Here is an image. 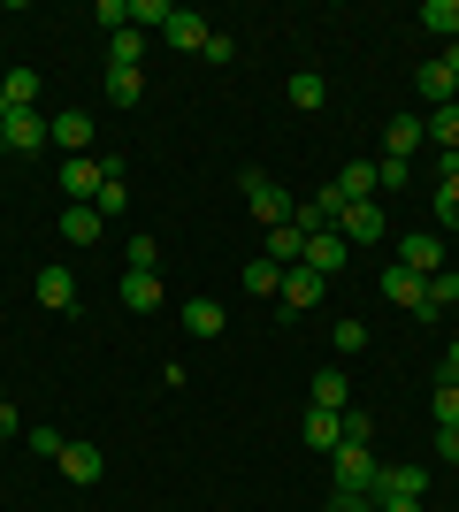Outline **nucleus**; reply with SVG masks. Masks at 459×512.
<instances>
[{
  "mask_svg": "<svg viewBox=\"0 0 459 512\" xmlns=\"http://www.w3.org/2000/svg\"><path fill=\"white\" fill-rule=\"evenodd\" d=\"M207 31H215V23L199 16V8H169V31H161V39L184 46V54H199V46H207Z\"/></svg>",
  "mask_w": 459,
  "mask_h": 512,
  "instance_id": "4468645a",
  "label": "nucleus"
},
{
  "mask_svg": "<svg viewBox=\"0 0 459 512\" xmlns=\"http://www.w3.org/2000/svg\"><path fill=\"white\" fill-rule=\"evenodd\" d=\"M184 329H192V337H222V329H230V314H222L215 299H184Z\"/></svg>",
  "mask_w": 459,
  "mask_h": 512,
  "instance_id": "5701e85b",
  "label": "nucleus"
},
{
  "mask_svg": "<svg viewBox=\"0 0 459 512\" xmlns=\"http://www.w3.org/2000/svg\"><path fill=\"white\" fill-rule=\"evenodd\" d=\"M0 153H8V138H0Z\"/></svg>",
  "mask_w": 459,
  "mask_h": 512,
  "instance_id": "a18cd8bd",
  "label": "nucleus"
},
{
  "mask_svg": "<svg viewBox=\"0 0 459 512\" xmlns=\"http://www.w3.org/2000/svg\"><path fill=\"white\" fill-rule=\"evenodd\" d=\"M0 138H8V153H46V115L39 107H8Z\"/></svg>",
  "mask_w": 459,
  "mask_h": 512,
  "instance_id": "20e7f679",
  "label": "nucleus"
},
{
  "mask_svg": "<svg viewBox=\"0 0 459 512\" xmlns=\"http://www.w3.org/2000/svg\"><path fill=\"white\" fill-rule=\"evenodd\" d=\"M429 413H437V428H459V383L437 367V383H429Z\"/></svg>",
  "mask_w": 459,
  "mask_h": 512,
  "instance_id": "bb28decb",
  "label": "nucleus"
},
{
  "mask_svg": "<svg viewBox=\"0 0 459 512\" xmlns=\"http://www.w3.org/2000/svg\"><path fill=\"white\" fill-rule=\"evenodd\" d=\"M337 421H345V444H368V436H375V421H368V413H360V406H345V413H337Z\"/></svg>",
  "mask_w": 459,
  "mask_h": 512,
  "instance_id": "e433bc0d",
  "label": "nucleus"
},
{
  "mask_svg": "<svg viewBox=\"0 0 459 512\" xmlns=\"http://www.w3.org/2000/svg\"><path fill=\"white\" fill-rule=\"evenodd\" d=\"M123 306H131V314H153V306H161V276H153V268H123Z\"/></svg>",
  "mask_w": 459,
  "mask_h": 512,
  "instance_id": "f3484780",
  "label": "nucleus"
},
{
  "mask_svg": "<svg viewBox=\"0 0 459 512\" xmlns=\"http://www.w3.org/2000/svg\"><path fill=\"white\" fill-rule=\"evenodd\" d=\"M138 92H146V69H108V100L115 107H138Z\"/></svg>",
  "mask_w": 459,
  "mask_h": 512,
  "instance_id": "473e14b6",
  "label": "nucleus"
},
{
  "mask_svg": "<svg viewBox=\"0 0 459 512\" xmlns=\"http://www.w3.org/2000/svg\"><path fill=\"white\" fill-rule=\"evenodd\" d=\"M337 192H345V207L375 199V192H383V176H375V161H345V169H337Z\"/></svg>",
  "mask_w": 459,
  "mask_h": 512,
  "instance_id": "2eb2a0df",
  "label": "nucleus"
},
{
  "mask_svg": "<svg viewBox=\"0 0 459 512\" xmlns=\"http://www.w3.org/2000/svg\"><path fill=\"white\" fill-rule=\"evenodd\" d=\"M123 260H131V268H153V260H161V245H153V237H131V253H123Z\"/></svg>",
  "mask_w": 459,
  "mask_h": 512,
  "instance_id": "58836bf2",
  "label": "nucleus"
},
{
  "mask_svg": "<svg viewBox=\"0 0 459 512\" xmlns=\"http://www.w3.org/2000/svg\"><path fill=\"white\" fill-rule=\"evenodd\" d=\"M230 54H238V46H230V31H207V46H199V62H215V69H230Z\"/></svg>",
  "mask_w": 459,
  "mask_h": 512,
  "instance_id": "c9c22d12",
  "label": "nucleus"
},
{
  "mask_svg": "<svg viewBox=\"0 0 459 512\" xmlns=\"http://www.w3.org/2000/svg\"><path fill=\"white\" fill-rule=\"evenodd\" d=\"M0 92H8V107H39V69H8Z\"/></svg>",
  "mask_w": 459,
  "mask_h": 512,
  "instance_id": "2f4dec72",
  "label": "nucleus"
},
{
  "mask_svg": "<svg viewBox=\"0 0 459 512\" xmlns=\"http://www.w3.org/2000/svg\"><path fill=\"white\" fill-rule=\"evenodd\" d=\"M306 406H322V413H345V406H352V383H345V367H322V375L306 383Z\"/></svg>",
  "mask_w": 459,
  "mask_h": 512,
  "instance_id": "f8f14e48",
  "label": "nucleus"
},
{
  "mask_svg": "<svg viewBox=\"0 0 459 512\" xmlns=\"http://www.w3.org/2000/svg\"><path fill=\"white\" fill-rule=\"evenodd\" d=\"M92 207H100V214H108V222H115V214L131 207V192H123V184H100V199H92Z\"/></svg>",
  "mask_w": 459,
  "mask_h": 512,
  "instance_id": "4c0bfd02",
  "label": "nucleus"
},
{
  "mask_svg": "<svg viewBox=\"0 0 459 512\" xmlns=\"http://www.w3.org/2000/svg\"><path fill=\"white\" fill-rule=\"evenodd\" d=\"M306 444H314V451H337V444H345V421L322 413V406H306Z\"/></svg>",
  "mask_w": 459,
  "mask_h": 512,
  "instance_id": "393cba45",
  "label": "nucleus"
},
{
  "mask_svg": "<svg viewBox=\"0 0 459 512\" xmlns=\"http://www.w3.org/2000/svg\"><path fill=\"white\" fill-rule=\"evenodd\" d=\"M54 467H62L69 482H100V474H108V459H100V444H77V436H69V444H62V459H54Z\"/></svg>",
  "mask_w": 459,
  "mask_h": 512,
  "instance_id": "ddd939ff",
  "label": "nucleus"
},
{
  "mask_svg": "<svg viewBox=\"0 0 459 512\" xmlns=\"http://www.w3.org/2000/svg\"><path fill=\"white\" fill-rule=\"evenodd\" d=\"M345 260H352V245H345V237H337V230H314V237H306V260H299V268H314V276H337V268H345Z\"/></svg>",
  "mask_w": 459,
  "mask_h": 512,
  "instance_id": "423d86ee",
  "label": "nucleus"
},
{
  "mask_svg": "<svg viewBox=\"0 0 459 512\" xmlns=\"http://www.w3.org/2000/svg\"><path fill=\"white\" fill-rule=\"evenodd\" d=\"M100 153H77V161H62V192H69V207H92L100 199Z\"/></svg>",
  "mask_w": 459,
  "mask_h": 512,
  "instance_id": "7ed1b4c3",
  "label": "nucleus"
},
{
  "mask_svg": "<svg viewBox=\"0 0 459 512\" xmlns=\"http://www.w3.org/2000/svg\"><path fill=\"white\" fill-rule=\"evenodd\" d=\"M0 123H8V92H0Z\"/></svg>",
  "mask_w": 459,
  "mask_h": 512,
  "instance_id": "c03bdc74",
  "label": "nucleus"
},
{
  "mask_svg": "<svg viewBox=\"0 0 459 512\" xmlns=\"http://www.w3.org/2000/svg\"><path fill=\"white\" fill-rule=\"evenodd\" d=\"M329 512H375V497H360V490H337V497H329Z\"/></svg>",
  "mask_w": 459,
  "mask_h": 512,
  "instance_id": "ea45409f",
  "label": "nucleus"
},
{
  "mask_svg": "<svg viewBox=\"0 0 459 512\" xmlns=\"http://www.w3.org/2000/svg\"><path fill=\"white\" fill-rule=\"evenodd\" d=\"M337 237H345V245H375V237H383V207H375V199L345 207V214H337Z\"/></svg>",
  "mask_w": 459,
  "mask_h": 512,
  "instance_id": "9b49d317",
  "label": "nucleus"
},
{
  "mask_svg": "<svg viewBox=\"0 0 459 512\" xmlns=\"http://www.w3.org/2000/svg\"><path fill=\"white\" fill-rule=\"evenodd\" d=\"M429 490V467H383L375 474V497H421Z\"/></svg>",
  "mask_w": 459,
  "mask_h": 512,
  "instance_id": "412c9836",
  "label": "nucleus"
},
{
  "mask_svg": "<svg viewBox=\"0 0 459 512\" xmlns=\"http://www.w3.org/2000/svg\"><path fill=\"white\" fill-rule=\"evenodd\" d=\"M39 306L46 314H69V306H77V276H69V268H39Z\"/></svg>",
  "mask_w": 459,
  "mask_h": 512,
  "instance_id": "dca6fc26",
  "label": "nucleus"
},
{
  "mask_svg": "<svg viewBox=\"0 0 459 512\" xmlns=\"http://www.w3.org/2000/svg\"><path fill=\"white\" fill-rule=\"evenodd\" d=\"M421 130H429V146H437V153H459V100L452 107H429Z\"/></svg>",
  "mask_w": 459,
  "mask_h": 512,
  "instance_id": "4be33fe9",
  "label": "nucleus"
},
{
  "mask_svg": "<svg viewBox=\"0 0 459 512\" xmlns=\"http://www.w3.org/2000/svg\"><path fill=\"white\" fill-rule=\"evenodd\" d=\"M146 62V31H108V69H138Z\"/></svg>",
  "mask_w": 459,
  "mask_h": 512,
  "instance_id": "cd10ccee",
  "label": "nucleus"
},
{
  "mask_svg": "<svg viewBox=\"0 0 459 512\" xmlns=\"http://www.w3.org/2000/svg\"><path fill=\"white\" fill-rule=\"evenodd\" d=\"M444 161V184H437V222H452L459 230V153H437Z\"/></svg>",
  "mask_w": 459,
  "mask_h": 512,
  "instance_id": "a878e982",
  "label": "nucleus"
},
{
  "mask_svg": "<svg viewBox=\"0 0 459 512\" xmlns=\"http://www.w3.org/2000/svg\"><path fill=\"white\" fill-rule=\"evenodd\" d=\"M322 100H329V85L314 69H299V77H291V107H322Z\"/></svg>",
  "mask_w": 459,
  "mask_h": 512,
  "instance_id": "72a5a7b5",
  "label": "nucleus"
},
{
  "mask_svg": "<svg viewBox=\"0 0 459 512\" xmlns=\"http://www.w3.org/2000/svg\"><path fill=\"white\" fill-rule=\"evenodd\" d=\"M398 268L437 276V268H444V237H437V230H406V245H398Z\"/></svg>",
  "mask_w": 459,
  "mask_h": 512,
  "instance_id": "0eeeda50",
  "label": "nucleus"
},
{
  "mask_svg": "<svg viewBox=\"0 0 459 512\" xmlns=\"http://www.w3.org/2000/svg\"><path fill=\"white\" fill-rule=\"evenodd\" d=\"M414 23H421V31H437V39H459V0H429Z\"/></svg>",
  "mask_w": 459,
  "mask_h": 512,
  "instance_id": "c85d7f7f",
  "label": "nucleus"
},
{
  "mask_svg": "<svg viewBox=\"0 0 459 512\" xmlns=\"http://www.w3.org/2000/svg\"><path fill=\"white\" fill-rule=\"evenodd\" d=\"M23 444L39 451V459H62V444H69V436H62V428H23Z\"/></svg>",
  "mask_w": 459,
  "mask_h": 512,
  "instance_id": "f704fd0d",
  "label": "nucleus"
},
{
  "mask_svg": "<svg viewBox=\"0 0 459 512\" xmlns=\"http://www.w3.org/2000/svg\"><path fill=\"white\" fill-rule=\"evenodd\" d=\"M452 306H459V268H437V276L421 283V314L414 321H444Z\"/></svg>",
  "mask_w": 459,
  "mask_h": 512,
  "instance_id": "9d476101",
  "label": "nucleus"
},
{
  "mask_svg": "<svg viewBox=\"0 0 459 512\" xmlns=\"http://www.w3.org/2000/svg\"><path fill=\"white\" fill-rule=\"evenodd\" d=\"M329 459H337V490H360V497H375V474H383V459H375L368 444H337Z\"/></svg>",
  "mask_w": 459,
  "mask_h": 512,
  "instance_id": "f03ea898",
  "label": "nucleus"
},
{
  "mask_svg": "<svg viewBox=\"0 0 459 512\" xmlns=\"http://www.w3.org/2000/svg\"><path fill=\"white\" fill-rule=\"evenodd\" d=\"M421 283L429 276H414V268H383V299L406 306V314H421Z\"/></svg>",
  "mask_w": 459,
  "mask_h": 512,
  "instance_id": "aec40b11",
  "label": "nucleus"
},
{
  "mask_svg": "<svg viewBox=\"0 0 459 512\" xmlns=\"http://www.w3.org/2000/svg\"><path fill=\"white\" fill-rule=\"evenodd\" d=\"M268 260H276V268H299V260H306V230H299V222L268 230Z\"/></svg>",
  "mask_w": 459,
  "mask_h": 512,
  "instance_id": "b1692460",
  "label": "nucleus"
},
{
  "mask_svg": "<svg viewBox=\"0 0 459 512\" xmlns=\"http://www.w3.org/2000/svg\"><path fill=\"white\" fill-rule=\"evenodd\" d=\"M100 230H108V214H100V207H62V237H69V245H100Z\"/></svg>",
  "mask_w": 459,
  "mask_h": 512,
  "instance_id": "6ab92c4d",
  "label": "nucleus"
},
{
  "mask_svg": "<svg viewBox=\"0 0 459 512\" xmlns=\"http://www.w3.org/2000/svg\"><path fill=\"white\" fill-rule=\"evenodd\" d=\"M276 306H284V321L306 314V306H322V276H314V268H284V291H276Z\"/></svg>",
  "mask_w": 459,
  "mask_h": 512,
  "instance_id": "1a4fd4ad",
  "label": "nucleus"
},
{
  "mask_svg": "<svg viewBox=\"0 0 459 512\" xmlns=\"http://www.w3.org/2000/svg\"><path fill=\"white\" fill-rule=\"evenodd\" d=\"M245 291H253V299H276V291H284V268H276V260H253V268H245Z\"/></svg>",
  "mask_w": 459,
  "mask_h": 512,
  "instance_id": "c756f323",
  "label": "nucleus"
},
{
  "mask_svg": "<svg viewBox=\"0 0 459 512\" xmlns=\"http://www.w3.org/2000/svg\"><path fill=\"white\" fill-rule=\"evenodd\" d=\"M414 92H421L429 107H452V100H459V85H452V69H444V62H421V69H414Z\"/></svg>",
  "mask_w": 459,
  "mask_h": 512,
  "instance_id": "a211bd4d",
  "label": "nucleus"
},
{
  "mask_svg": "<svg viewBox=\"0 0 459 512\" xmlns=\"http://www.w3.org/2000/svg\"><path fill=\"white\" fill-rule=\"evenodd\" d=\"M238 192H245V207L261 214L268 230H284V222H291V192H284V184H276V176H261V169H245V176H238Z\"/></svg>",
  "mask_w": 459,
  "mask_h": 512,
  "instance_id": "f257e3e1",
  "label": "nucleus"
},
{
  "mask_svg": "<svg viewBox=\"0 0 459 512\" xmlns=\"http://www.w3.org/2000/svg\"><path fill=\"white\" fill-rule=\"evenodd\" d=\"M0 436H23V413L8 406V398H0Z\"/></svg>",
  "mask_w": 459,
  "mask_h": 512,
  "instance_id": "79ce46f5",
  "label": "nucleus"
},
{
  "mask_svg": "<svg viewBox=\"0 0 459 512\" xmlns=\"http://www.w3.org/2000/svg\"><path fill=\"white\" fill-rule=\"evenodd\" d=\"M329 344H337V360H360V352H368V321H337V329H329Z\"/></svg>",
  "mask_w": 459,
  "mask_h": 512,
  "instance_id": "7c9ffc66",
  "label": "nucleus"
},
{
  "mask_svg": "<svg viewBox=\"0 0 459 512\" xmlns=\"http://www.w3.org/2000/svg\"><path fill=\"white\" fill-rule=\"evenodd\" d=\"M444 375H452V383H459V344H452V352H444Z\"/></svg>",
  "mask_w": 459,
  "mask_h": 512,
  "instance_id": "37998d69",
  "label": "nucleus"
},
{
  "mask_svg": "<svg viewBox=\"0 0 459 512\" xmlns=\"http://www.w3.org/2000/svg\"><path fill=\"white\" fill-rule=\"evenodd\" d=\"M46 138H54V146L77 161V153H92V115H85V107H62V115L46 123Z\"/></svg>",
  "mask_w": 459,
  "mask_h": 512,
  "instance_id": "6e6552de",
  "label": "nucleus"
},
{
  "mask_svg": "<svg viewBox=\"0 0 459 512\" xmlns=\"http://www.w3.org/2000/svg\"><path fill=\"white\" fill-rule=\"evenodd\" d=\"M429 146V130H421V115H391V130H383V161H406L414 169V153Z\"/></svg>",
  "mask_w": 459,
  "mask_h": 512,
  "instance_id": "39448f33",
  "label": "nucleus"
},
{
  "mask_svg": "<svg viewBox=\"0 0 459 512\" xmlns=\"http://www.w3.org/2000/svg\"><path fill=\"white\" fill-rule=\"evenodd\" d=\"M437 459H452V467H459V428H437Z\"/></svg>",
  "mask_w": 459,
  "mask_h": 512,
  "instance_id": "a19ab883",
  "label": "nucleus"
}]
</instances>
